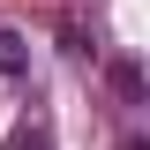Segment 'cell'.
Returning <instances> with one entry per match:
<instances>
[{"instance_id": "2", "label": "cell", "mask_w": 150, "mask_h": 150, "mask_svg": "<svg viewBox=\"0 0 150 150\" xmlns=\"http://www.w3.org/2000/svg\"><path fill=\"white\" fill-rule=\"evenodd\" d=\"M112 90L128 98V105H143V68L135 60H112Z\"/></svg>"}, {"instance_id": "1", "label": "cell", "mask_w": 150, "mask_h": 150, "mask_svg": "<svg viewBox=\"0 0 150 150\" xmlns=\"http://www.w3.org/2000/svg\"><path fill=\"white\" fill-rule=\"evenodd\" d=\"M0 83H15V90L30 83V38L23 30H0Z\"/></svg>"}]
</instances>
